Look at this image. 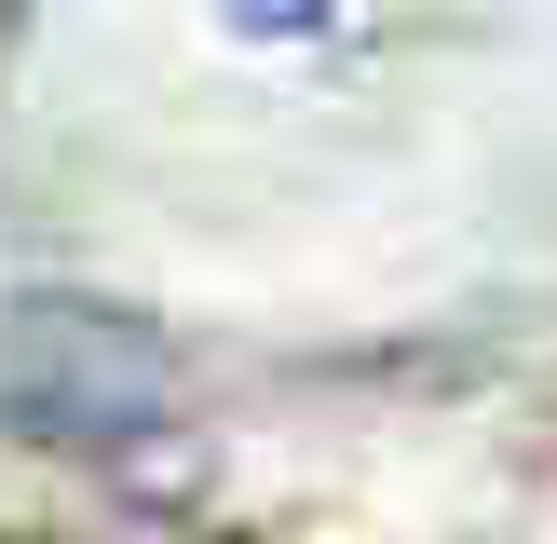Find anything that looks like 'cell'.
I'll return each instance as SVG.
<instances>
[{
  "label": "cell",
  "instance_id": "obj_2",
  "mask_svg": "<svg viewBox=\"0 0 557 544\" xmlns=\"http://www.w3.org/2000/svg\"><path fill=\"white\" fill-rule=\"evenodd\" d=\"M218 14H232L245 41H326V27H341V0H218Z\"/></svg>",
  "mask_w": 557,
  "mask_h": 544
},
{
  "label": "cell",
  "instance_id": "obj_1",
  "mask_svg": "<svg viewBox=\"0 0 557 544\" xmlns=\"http://www.w3.org/2000/svg\"><path fill=\"white\" fill-rule=\"evenodd\" d=\"M177 422V354H163L150 313L82 286H27L0 299V435L54 462H123Z\"/></svg>",
  "mask_w": 557,
  "mask_h": 544
}]
</instances>
